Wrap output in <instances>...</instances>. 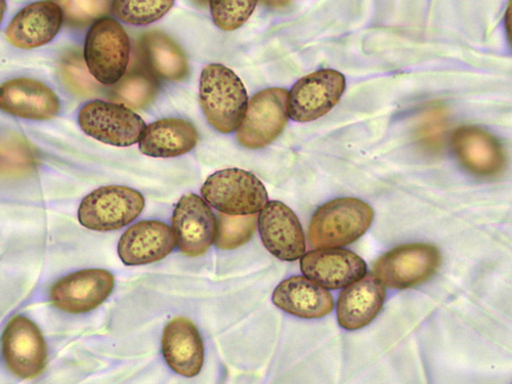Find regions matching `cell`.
<instances>
[{
    "instance_id": "26",
    "label": "cell",
    "mask_w": 512,
    "mask_h": 384,
    "mask_svg": "<svg viewBox=\"0 0 512 384\" xmlns=\"http://www.w3.org/2000/svg\"><path fill=\"white\" fill-rule=\"evenodd\" d=\"M175 3L172 0H153V2H128L115 0L112 3L114 15L120 20L133 25H148L163 18Z\"/></svg>"
},
{
    "instance_id": "27",
    "label": "cell",
    "mask_w": 512,
    "mask_h": 384,
    "mask_svg": "<svg viewBox=\"0 0 512 384\" xmlns=\"http://www.w3.org/2000/svg\"><path fill=\"white\" fill-rule=\"evenodd\" d=\"M256 5V2H210V9L219 28L234 31L250 18Z\"/></svg>"
},
{
    "instance_id": "22",
    "label": "cell",
    "mask_w": 512,
    "mask_h": 384,
    "mask_svg": "<svg viewBox=\"0 0 512 384\" xmlns=\"http://www.w3.org/2000/svg\"><path fill=\"white\" fill-rule=\"evenodd\" d=\"M140 151L150 157L172 158L195 148L198 132L187 120L166 118L146 126L140 140Z\"/></svg>"
},
{
    "instance_id": "21",
    "label": "cell",
    "mask_w": 512,
    "mask_h": 384,
    "mask_svg": "<svg viewBox=\"0 0 512 384\" xmlns=\"http://www.w3.org/2000/svg\"><path fill=\"white\" fill-rule=\"evenodd\" d=\"M273 303L287 314L302 319H320L334 309L331 293L304 276L281 282L273 293Z\"/></svg>"
},
{
    "instance_id": "10",
    "label": "cell",
    "mask_w": 512,
    "mask_h": 384,
    "mask_svg": "<svg viewBox=\"0 0 512 384\" xmlns=\"http://www.w3.org/2000/svg\"><path fill=\"white\" fill-rule=\"evenodd\" d=\"M2 343L7 366L19 378H35L45 370L48 361L46 340L28 318L14 317L3 334Z\"/></svg>"
},
{
    "instance_id": "7",
    "label": "cell",
    "mask_w": 512,
    "mask_h": 384,
    "mask_svg": "<svg viewBox=\"0 0 512 384\" xmlns=\"http://www.w3.org/2000/svg\"><path fill=\"white\" fill-rule=\"evenodd\" d=\"M78 123L84 134L115 147L139 143L146 128L144 120L130 108L99 100L81 108Z\"/></svg>"
},
{
    "instance_id": "28",
    "label": "cell",
    "mask_w": 512,
    "mask_h": 384,
    "mask_svg": "<svg viewBox=\"0 0 512 384\" xmlns=\"http://www.w3.org/2000/svg\"><path fill=\"white\" fill-rule=\"evenodd\" d=\"M421 140L428 146L438 147L446 132V115L441 109H433L422 117L419 124Z\"/></svg>"
},
{
    "instance_id": "11",
    "label": "cell",
    "mask_w": 512,
    "mask_h": 384,
    "mask_svg": "<svg viewBox=\"0 0 512 384\" xmlns=\"http://www.w3.org/2000/svg\"><path fill=\"white\" fill-rule=\"evenodd\" d=\"M114 276L100 269L72 273L51 288L52 304L70 314L91 312L101 306L112 293Z\"/></svg>"
},
{
    "instance_id": "3",
    "label": "cell",
    "mask_w": 512,
    "mask_h": 384,
    "mask_svg": "<svg viewBox=\"0 0 512 384\" xmlns=\"http://www.w3.org/2000/svg\"><path fill=\"white\" fill-rule=\"evenodd\" d=\"M206 203L225 215H258L269 202L264 184L246 170L229 168L211 175L201 188Z\"/></svg>"
},
{
    "instance_id": "24",
    "label": "cell",
    "mask_w": 512,
    "mask_h": 384,
    "mask_svg": "<svg viewBox=\"0 0 512 384\" xmlns=\"http://www.w3.org/2000/svg\"><path fill=\"white\" fill-rule=\"evenodd\" d=\"M158 93L155 79L146 73L126 75L115 89V100L131 110H140L149 106Z\"/></svg>"
},
{
    "instance_id": "13",
    "label": "cell",
    "mask_w": 512,
    "mask_h": 384,
    "mask_svg": "<svg viewBox=\"0 0 512 384\" xmlns=\"http://www.w3.org/2000/svg\"><path fill=\"white\" fill-rule=\"evenodd\" d=\"M173 231L179 249L190 258H197L215 241L217 219L201 197L189 193L181 198L175 209Z\"/></svg>"
},
{
    "instance_id": "12",
    "label": "cell",
    "mask_w": 512,
    "mask_h": 384,
    "mask_svg": "<svg viewBox=\"0 0 512 384\" xmlns=\"http://www.w3.org/2000/svg\"><path fill=\"white\" fill-rule=\"evenodd\" d=\"M258 228L265 247L277 259L294 262L306 254V238L301 222L283 202H268L259 215Z\"/></svg>"
},
{
    "instance_id": "1",
    "label": "cell",
    "mask_w": 512,
    "mask_h": 384,
    "mask_svg": "<svg viewBox=\"0 0 512 384\" xmlns=\"http://www.w3.org/2000/svg\"><path fill=\"white\" fill-rule=\"evenodd\" d=\"M200 104L209 124L223 134L238 130L248 105L241 79L221 64L206 66L200 77Z\"/></svg>"
},
{
    "instance_id": "14",
    "label": "cell",
    "mask_w": 512,
    "mask_h": 384,
    "mask_svg": "<svg viewBox=\"0 0 512 384\" xmlns=\"http://www.w3.org/2000/svg\"><path fill=\"white\" fill-rule=\"evenodd\" d=\"M301 269L304 275L325 289L346 288L367 274V265L348 249H317L305 254Z\"/></svg>"
},
{
    "instance_id": "8",
    "label": "cell",
    "mask_w": 512,
    "mask_h": 384,
    "mask_svg": "<svg viewBox=\"0 0 512 384\" xmlns=\"http://www.w3.org/2000/svg\"><path fill=\"white\" fill-rule=\"evenodd\" d=\"M288 93L268 89L254 95L237 130L238 142L247 149H261L273 143L288 122Z\"/></svg>"
},
{
    "instance_id": "17",
    "label": "cell",
    "mask_w": 512,
    "mask_h": 384,
    "mask_svg": "<svg viewBox=\"0 0 512 384\" xmlns=\"http://www.w3.org/2000/svg\"><path fill=\"white\" fill-rule=\"evenodd\" d=\"M174 231L158 221H143L128 229L118 243V255L126 266L161 261L176 247Z\"/></svg>"
},
{
    "instance_id": "9",
    "label": "cell",
    "mask_w": 512,
    "mask_h": 384,
    "mask_svg": "<svg viewBox=\"0 0 512 384\" xmlns=\"http://www.w3.org/2000/svg\"><path fill=\"white\" fill-rule=\"evenodd\" d=\"M347 87L339 71L323 69L298 80L288 93V114L296 122H310L328 114Z\"/></svg>"
},
{
    "instance_id": "25",
    "label": "cell",
    "mask_w": 512,
    "mask_h": 384,
    "mask_svg": "<svg viewBox=\"0 0 512 384\" xmlns=\"http://www.w3.org/2000/svg\"><path fill=\"white\" fill-rule=\"evenodd\" d=\"M258 215L233 217L219 212L217 221L216 246L232 250L246 244L258 229Z\"/></svg>"
},
{
    "instance_id": "16",
    "label": "cell",
    "mask_w": 512,
    "mask_h": 384,
    "mask_svg": "<svg viewBox=\"0 0 512 384\" xmlns=\"http://www.w3.org/2000/svg\"><path fill=\"white\" fill-rule=\"evenodd\" d=\"M64 21L62 7L54 2H37L22 9L6 30V39L17 49L44 47L57 36Z\"/></svg>"
},
{
    "instance_id": "5",
    "label": "cell",
    "mask_w": 512,
    "mask_h": 384,
    "mask_svg": "<svg viewBox=\"0 0 512 384\" xmlns=\"http://www.w3.org/2000/svg\"><path fill=\"white\" fill-rule=\"evenodd\" d=\"M441 263L442 255L436 246L406 244L381 255L373 264L372 275L386 287L404 290L429 281Z\"/></svg>"
},
{
    "instance_id": "2",
    "label": "cell",
    "mask_w": 512,
    "mask_h": 384,
    "mask_svg": "<svg viewBox=\"0 0 512 384\" xmlns=\"http://www.w3.org/2000/svg\"><path fill=\"white\" fill-rule=\"evenodd\" d=\"M374 220L372 207L357 198H339L321 206L312 218L309 237L318 249L350 245L360 239Z\"/></svg>"
},
{
    "instance_id": "20",
    "label": "cell",
    "mask_w": 512,
    "mask_h": 384,
    "mask_svg": "<svg viewBox=\"0 0 512 384\" xmlns=\"http://www.w3.org/2000/svg\"><path fill=\"white\" fill-rule=\"evenodd\" d=\"M453 150L469 172L483 177L501 172L505 156L498 140L475 126H463L452 136Z\"/></svg>"
},
{
    "instance_id": "30",
    "label": "cell",
    "mask_w": 512,
    "mask_h": 384,
    "mask_svg": "<svg viewBox=\"0 0 512 384\" xmlns=\"http://www.w3.org/2000/svg\"><path fill=\"white\" fill-rule=\"evenodd\" d=\"M6 11H7V3L5 2V0H0V24H2V22L4 20Z\"/></svg>"
},
{
    "instance_id": "18",
    "label": "cell",
    "mask_w": 512,
    "mask_h": 384,
    "mask_svg": "<svg viewBox=\"0 0 512 384\" xmlns=\"http://www.w3.org/2000/svg\"><path fill=\"white\" fill-rule=\"evenodd\" d=\"M387 290L374 275L346 287L337 301L338 324L346 330H359L369 325L386 302Z\"/></svg>"
},
{
    "instance_id": "19",
    "label": "cell",
    "mask_w": 512,
    "mask_h": 384,
    "mask_svg": "<svg viewBox=\"0 0 512 384\" xmlns=\"http://www.w3.org/2000/svg\"><path fill=\"white\" fill-rule=\"evenodd\" d=\"M162 353L167 365L185 377L197 376L204 363V345L194 323L177 317L164 328Z\"/></svg>"
},
{
    "instance_id": "29",
    "label": "cell",
    "mask_w": 512,
    "mask_h": 384,
    "mask_svg": "<svg viewBox=\"0 0 512 384\" xmlns=\"http://www.w3.org/2000/svg\"><path fill=\"white\" fill-rule=\"evenodd\" d=\"M67 16L75 22H90L106 14L111 2H102V0H74V2H63Z\"/></svg>"
},
{
    "instance_id": "6",
    "label": "cell",
    "mask_w": 512,
    "mask_h": 384,
    "mask_svg": "<svg viewBox=\"0 0 512 384\" xmlns=\"http://www.w3.org/2000/svg\"><path fill=\"white\" fill-rule=\"evenodd\" d=\"M145 207L143 195L122 186L101 187L80 203L79 223L90 230L108 232L133 223Z\"/></svg>"
},
{
    "instance_id": "4",
    "label": "cell",
    "mask_w": 512,
    "mask_h": 384,
    "mask_svg": "<svg viewBox=\"0 0 512 384\" xmlns=\"http://www.w3.org/2000/svg\"><path fill=\"white\" fill-rule=\"evenodd\" d=\"M83 56L97 81L105 85L118 83L130 63V37L116 20L99 19L85 37Z\"/></svg>"
},
{
    "instance_id": "15",
    "label": "cell",
    "mask_w": 512,
    "mask_h": 384,
    "mask_svg": "<svg viewBox=\"0 0 512 384\" xmlns=\"http://www.w3.org/2000/svg\"><path fill=\"white\" fill-rule=\"evenodd\" d=\"M0 110L30 120H51L60 113V101L47 84L16 78L0 85Z\"/></svg>"
},
{
    "instance_id": "23",
    "label": "cell",
    "mask_w": 512,
    "mask_h": 384,
    "mask_svg": "<svg viewBox=\"0 0 512 384\" xmlns=\"http://www.w3.org/2000/svg\"><path fill=\"white\" fill-rule=\"evenodd\" d=\"M144 48L152 70L170 81H182L189 74V64L176 42L160 31H151L143 38Z\"/></svg>"
}]
</instances>
